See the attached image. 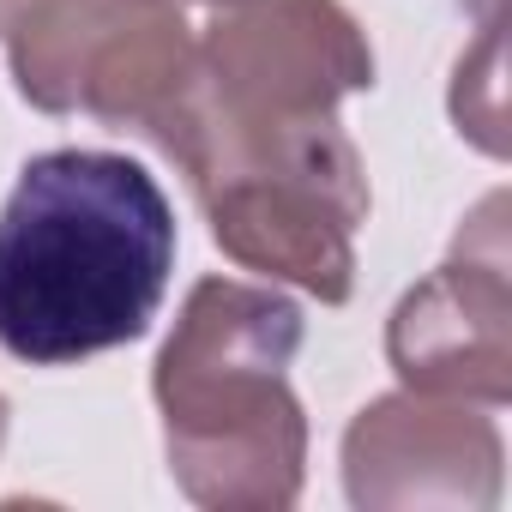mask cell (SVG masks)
<instances>
[{
	"instance_id": "8992f818",
	"label": "cell",
	"mask_w": 512,
	"mask_h": 512,
	"mask_svg": "<svg viewBox=\"0 0 512 512\" xmlns=\"http://www.w3.org/2000/svg\"><path fill=\"white\" fill-rule=\"evenodd\" d=\"M506 199L488 193L464 223L452 260L434 266L386 320V362L410 392L512 404V278H506Z\"/></svg>"
},
{
	"instance_id": "5b68a950",
	"label": "cell",
	"mask_w": 512,
	"mask_h": 512,
	"mask_svg": "<svg viewBox=\"0 0 512 512\" xmlns=\"http://www.w3.org/2000/svg\"><path fill=\"white\" fill-rule=\"evenodd\" d=\"M7 61L31 109L151 133L193 73V31L181 0H43Z\"/></svg>"
},
{
	"instance_id": "ba28073f",
	"label": "cell",
	"mask_w": 512,
	"mask_h": 512,
	"mask_svg": "<svg viewBox=\"0 0 512 512\" xmlns=\"http://www.w3.org/2000/svg\"><path fill=\"white\" fill-rule=\"evenodd\" d=\"M37 7H43V0H0V37H13Z\"/></svg>"
},
{
	"instance_id": "9c48e42d",
	"label": "cell",
	"mask_w": 512,
	"mask_h": 512,
	"mask_svg": "<svg viewBox=\"0 0 512 512\" xmlns=\"http://www.w3.org/2000/svg\"><path fill=\"white\" fill-rule=\"evenodd\" d=\"M7 416H13V410H7V398H0V446H7Z\"/></svg>"
},
{
	"instance_id": "3957f363",
	"label": "cell",
	"mask_w": 512,
	"mask_h": 512,
	"mask_svg": "<svg viewBox=\"0 0 512 512\" xmlns=\"http://www.w3.org/2000/svg\"><path fill=\"white\" fill-rule=\"evenodd\" d=\"M163 157L187 175L223 260L272 284H296L326 308L350 302L356 229L374 199L362 151L338 115L260 133H193Z\"/></svg>"
},
{
	"instance_id": "6da1fadb",
	"label": "cell",
	"mask_w": 512,
	"mask_h": 512,
	"mask_svg": "<svg viewBox=\"0 0 512 512\" xmlns=\"http://www.w3.org/2000/svg\"><path fill=\"white\" fill-rule=\"evenodd\" d=\"M175 211L121 151H43L0 205V350L31 368L139 344L169 296Z\"/></svg>"
},
{
	"instance_id": "7a4b0ae2",
	"label": "cell",
	"mask_w": 512,
	"mask_h": 512,
	"mask_svg": "<svg viewBox=\"0 0 512 512\" xmlns=\"http://www.w3.org/2000/svg\"><path fill=\"white\" fill-rule=\"evenodd\" d=\"M302 308L272 284L199 278L157 350L151 398L175 488L205 512H290L308 482V410L290 386Z\"/></svg>"
},
{
	"instance_id": "277c9868",
	"label": "cell",
	"mask_w": 512,
	"mask_h": 512,
	"mask_svg": "<svg viewBox=\"0 0 512 512\" xmlns=\"http://www.w3.org/2000/svg\"><path fill=\"white\" fill-rule=\"evenodd\" d=\"M368 85L374 43L344 0H229L205 37H193V73L145 139L169 151L193 133L332 121Z\"/></svg>"
},
{
	"instance_id": "52a82bcc",
	"label": "cell",
	"mask_w": 512,
	"mask_h": 512,
	"mask_svg": "<svg viewBox=\"0 0 512 512\" xmlns=\"http://www.w3.org/2000/svg\"><path fill=\"white\" fill-rule=\"evenodd\" d=\"M506 446L482 404L386 392L344 428V494L362 512H488Z\"/></svg>"
},
{
	"instance_id": "30bf717a",
	"label": "cell",
	"mask_w": 512,
	"mask_h": 512,
	"mask_svg": "<svg viewBox=\"0 0 512 512\" xmlns=\"http://www.w3.org/2000/svg\"><path fill=\"white\" fill-rule=\"evenodd\" d=\"M181 7H229V0H181Z\"/></svg>"
}]
</instances>
